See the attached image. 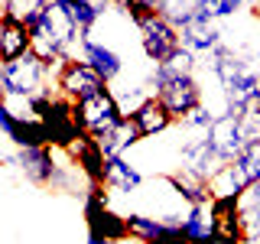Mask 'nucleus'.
Returning a JSON list of instances; mask_svg holds the SVG:
<instances>
[{"label":"nucleus","instance_id":"obj_1","mask_svg":"<svg viewBox=\"0 0 260 244\" xmlns=\"http://www.w3.org/2000/svg\"><path fill=\"white\" fill-rule=\"evenodd\" d=\"M199 65H205L211 75H215L224 111L241 114L250 101L260 98V75L250 69L244 52H238L234 46H224L221 52H215L211 59H202Z\"/></svg>","mask_w":260,"mask_h":244},{"label":"nucleus","instance_id":"obj_2","mask_svg":"<svg viewBox=\"0 0 260 244\" xmlns=\"http://www.w3.org/2000/svg\"><path fill=\"white\" fill-rule=\"evenodd\" d=\"M143 81H146V88H150V95L176 117V124L185 120L195 108L205 104L199 75H166L162 65H153V72Z\"/></svg>","mask_w":260,"mask_h":244},{"label":"nucleus","instance_id":"obj_3","mask_svg":"<svg viewBox=\"0 0 260 244\" xmlns=\"http://www.w3.org/2000/svg\"><path fill=\"white\" fill-rule=\"evenodd\" d=\"M52 85H55V72L36 52H26L13 62H0V92H4V98H39L49 92H59Z\"/></svg>","mask_w":260,"mask_h":244},{"label":"nucleus","instance_id":"obj_4","mask_svg":"<svg viewBox=\"0 0 260 244\" xmlns=\"http://www.w3.org/2000/svg\"><path fill=\"white\" fill-rule=\"evenodd\" d=\"M75 120H78V127L85 130L88 137H101V134L117 130L127 120V114H124V108H120L117 95L108 88V92H101V95H91V98H85V101H75Z\"/></svg>","mask_w":260,"mask_h":244},{"label":"nucleus","instance_id":"obj_5","mask_svg":"<svg viewBox=\"0 0 260 244\" xmlns=\"http://www.w3.org/2000/svg\"><path fill=\"white\" fill-rule=\"evenodd\" d=\"M137 29H140V49H143V55H146L153 65L169 62V59L179 52V49H182L179 29H176L162 13L143 16V20L137 23Z\"/></svg>","mask_w":260,"mask_h":244},{"label":"nucleus","instance_id":"obj_6","mask_svg":"<svg viewBox=\"0 0 260 244\" xmlns=\"http://www.w3.org/2000/svg\"><path fill=\"white\" fill-rule=\"evenodd\" d=\"M55 88H59V95L69 98V101H85V98H91V95L108 92L111 85L98 75L85 59H69L55 72Z\"/></svg>","mask_w":260,"mask_h":244},{"label":"nucleus","instance_id":"obj_7","mask_svg":"<svg viewBox=\"0 0 260 244\" xmlns=\"http://www.w3.org/2000/svg\"><path fill=\"white\" fill-rule=\"evenodd\" d=\"M218 166H224V163L218 160L208 134H185V140L176 150V169H185V173H192V176L208 182L218 173Z\"/></svg>","mask_w":260,"mask_h":244},{"label":"nucleus","instance_id":"obj_8","mask_svg":"<svg viewBox=\"0 0 260 244\" xmlns=\"http://www.w3.org/2000/svg\"><path fill=\"white\" fill-rule=\"evenodd\" d=\"M127 231L140 244H189L182 234V222H169V218L150 215V211H130Z\"/></svg>","mask_w":260,"mask_h":244},{"label":"nucleus","instance_id":"obj_9","mask_svg":"<svg viewBox=\"0 0 260 244\" xmlns=\"http://www.w3.org/2000/svg\"><path fill=\"white\" fill-rule=\"evenodd\" d=\"M0 130L4 137L13 143V150H23V146H52L49 143V130L39 117H20L0 101Z\"/></svg>","mask_w":260,"mask_h":244},{"label":"nucleus","instance_id":"obj_10","mask_svg":"<svg viewBox=\"0 0 260 244\" xmlns=\"http://www.w3.org/2000/svg\"><path fill=\"white\" fill-rule=\"evenodd\" d=\"M208 140L215 146L218 160L234 163L244 150H247V137H244V130H241V114H231V111L218 114V120L208 130Z\"/></svg>","mask_w":260,"mask_h":244},{"label":"nucleus","instance_id":"obj_11","mask_svg":"<svg viewBox=\"0 0 260 244\" xmlns=\"http://www.w3.org/2000/svg\"><path fill=\"white\" fill-rule=\"evenodd\" d=\"M179 39H182V49H189L192 55H199V62L202 59H211L215 52H221V49L228 46L224 43V33L218 29V23L205 20L202 13L195 16L189 26L179 29Z\"/></svg>","mask_w":260,"mask_h":244},{"label":"nucleus","instance_id":"obj_12","mask_svg":"<svg viewBox=\"0 0 260 244\" xmlns=\"http://www.w3.org/2000/svg\"><path fill=\"white\" fill-rule=\"evenodd\" d=\"M182 234L189 244H215L218 241V215L211 205H189L182 215Z\"/></svg>","mask_w":260,"mask_h":244},{"label":"nucleus","instance_id":"obj_13","mask_svg":"<svg viewBox=\"0 0 260 244\" xmlns=\"http://www.w3.org/2000/svg\"><path fill=\"white\" fill-rule=\"evenodd\" d=\"M78 49H81V59L91 65L108 85L120 78V72H124V59H120L117 49H111L108 43H98V39H85Z\"/></svg>","mask_w":260,"mask_h":244},{"label":"nucleus","instance_id":"obj_14","mask_svg":"<svg viewBox=\"0 0 260 244\" xmlns=\"http://www.w3.org/2000/svg\"><path fill=\"white\" fill-rule=\"evenodd\" d=\"M130 124L137 127V134H140L143 140H150V137L166 134V130L176 124V117H173V114H169L166 108H162L156 98H146L140 108L130 114Z\"/></svg>","mask_w":260,"mask_h":244},{"label":"nucleus","instance_id":"obj_15","mask_svg":"<svg viewBox=\"0 0 260 244\" xmlns=\"http://www.w3.org/2000/svg\"><path fill=\"white\" fill-rule=\"evenodd\" d=\"M143 173L137 163H130L124 153L120 157H111L108 160V169H104V186L111 192H120V195H134L137 189H143Z\"/></svg>","mask_w":260,"mask_h":244},{"label":"nucleus","instance_id":"obj_16","mask_svg":"<svg viewBox=\"0 0 260 244\" xmlns=\"http://www.w3.org/2000/svg\"><path fill=\"white\" fill-rule=\"evenodd\" d=\"M162 176H166V182L176 189V195L185 202V205H211V202H215L211 186L205 179L185 173V169H169V173H162Z\"/></svg>","mask_w":260,"mask_h":244},{"label":"nucleus","instance_id":"obj_17","mask_svg":"<svg viewBox=\"0 0 260 244\" xmlns=\"http://www.w3.org/2000/svg\"><path fill=\"white\" fill-rule=\"evenodd\" d=\"M26 52H32L29 26L0 16V62H13V59H20V55H26Z\"/></svg>","mask_w":260,"mask_h":244},{"label":"nucleus","instance_id":"obj_18","mask_svg":"<svg viewBox=\"0 0 260 244\" xmlns=\"http://www.w3.org/2000/svg\"><path fill=\"white\" fill-rule=\"evenodd\" d=\"M49 4H52V0H4V16L32 29V26H36V23L46 16Z\"/></svg>","mask_w":260,"mask_h":244},{"label":"nucleus","instance_id":"obj_19","mask_svg":"<svg viewBox=\"0 0 260 244\" xmlns=\"http://www.w3.org/2000/svg\"><path fill=\"white\" fill-rule=\"evenodd\" d=\"M250 0H192V7L199 10L205 20L218 23V20H231V16H238L241 10H247Z\"/></svg>","mask_w":260,"mask_h":244},{"label":"nucleus","instance_id":"obj_20","mask_svg":"<svg viewBox=\"0 0 260 244\" xmlns=\"http://www.w3.org/2000/svg\"><path fill=\"white\" fill-rule=\"evenodd\" d=\"M166 4H169V0H114V7H117V10L134 23V26L143 20V16L162 13V10H166Z\"/></svg>","mask_w":260,"mask_h":244},{"label":"nucleus","instance_id":"obj_21","mask_svg":"<svg viewBox=\"0 0 260 244\" xmlns=\"http://www.w3.org/2000/svg\"><path fill=\"white\" fill-rule=\"evenodd\" d=\"M241 130H244V137H247V146L260 143V98L250 101L247 108L241 111Z\"/></svg>","mask_w":260,"mask_h":244},{"label":"nucleus","instance_id":"obj_22","mask_svg":"<svg viewBox=\"0 0 260 244\" xmlns=\"http://www.w3.org/2000/svg\"><path fill=\"white\" fill-rule=\"evenodd\" d=\"M241 225H244V238L247 244L260 241V205L254 202H241Z\"/></svg>","mask_w":260,"mask_h":244},{"label":"nucleus","instance_id":"obj_23","mask_svg":"<svg viewBox=\"0 0 260 244\" xmlns=\"http://www.w3.org/2000/svg\"><path fill=\"white\" fill-rule=\"evenodd\" d=\"M241 202H254V205H260V182H257L250 192H244V199H241Z\"/></svg>","mask_w":260,"mask_h":244},{"label":"nucleus","instance_id":"obj_24","mask_svg":"<svg viewBox=\"0 0 260 244\" xmlns=\"http://www.w3.org/2000/svg\"><path fill=\"white\" fill-rule=\"evenodd\" d=\"M85 244H117V241H111V238H101V234H88V241Z\"/></svg>","mask_w":260,"mask_h":244},{"label":"nucleus","instance_id":"obj_25","mask_svg":"<svg viewBox=\"0 0 260 244\" xmlns=\"http://www.w3.org/2000/svg\"><path fill=\"white\" fill-rule=\"evenodd\" d=\"M250 4H254V7H260V0H250Z\"/></svg>","mask_w":260,"mask_h":244},{"label":"nucleus","instance_id":"obj_26","mask_svg":"<svg viewBox=\"0 0 260 244\" xmlns=\"http://www.w3.org/2000/svg\"><path fill=\"white\" fill-rule=\"evenodd\" d=\"M257 244H260V241H257Z\"/></svg>","mask_w":260,"mask_h":244}]
</instances>
